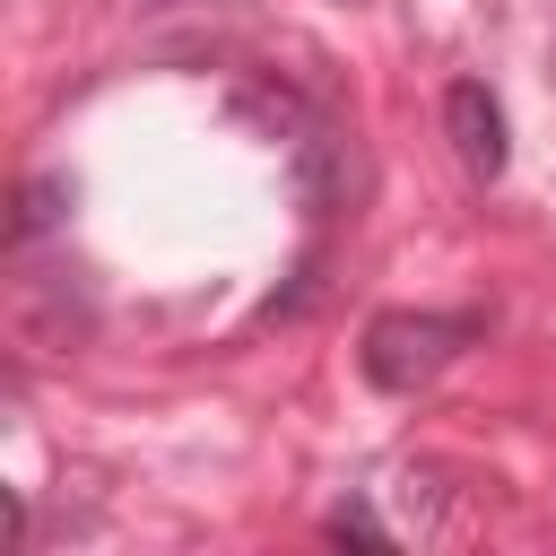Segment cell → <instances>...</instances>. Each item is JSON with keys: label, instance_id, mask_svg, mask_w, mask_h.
Returning a JSON list of instances; mask_svg holds the SVG:
<instances>
[{"label": "cell", "instance_id": "cell-2", "mask_svg": "<svg viewBox=\"0 0 556 556\" xmlns=\"http://www.w3.org/2000/svg\"><path fill=\"white\" fill-rule=\"evenodd\" d=\"M443 130H452V156H460L478 182H495V174L513 165V130H504V104L486 96V78H452V87H443Z\"/></svg>", "mask_w": 556, "mask_h": 556}, {"label": "cell", "instance_id": "cell-1", "mask_svg": "<svg viewBox=\"0 0 556 556\" xmlns=\"http://www.w3.org/2000/svg\"><path fill=\"white\" fill-rule=\"evenodd\" d=\"M469 339H486V313H374L365 339H356V365H365L374 391H417Z\"/></svg>", "mask_w": 556, "mask_h": 556}, {"label": "cell", "instance_id": "cell-4", "mask_svg": "<svg viewBox=\"0 0 556 556\" xmlns=\"http://www.w3.org/2000/svg\"><path fill=\"white\" fill-rule=\"evenodd\" d=\"M330 539H391V530L374 521V504H339L330 513Z\"/></svg>", "mask_w": 556, "mask_h": 556}, {"label": "cell", "instance_id": "cell-3", "mask_svg": "<svg viewBox=\"0 0 556 556\" xmlns=\"http://www.w3.org/2000/svg\"><path fill=\"white\" fill-rule=\"evenodd\" d=\"M61 200H70V182H61V174H43V182H26V200H17V235H43V226L61 217Z\"/></svg>", "mask_w": 556, "mask_h": 556}]
</instances>
